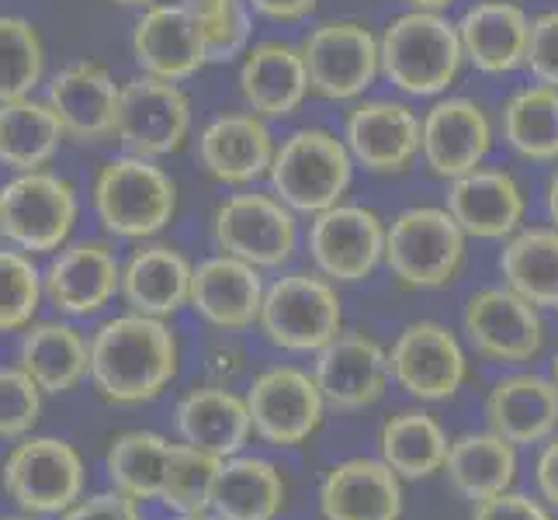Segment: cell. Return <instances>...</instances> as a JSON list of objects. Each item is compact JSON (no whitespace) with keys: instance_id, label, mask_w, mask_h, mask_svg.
Listing matches in <instances>:
<instances>
[{"instance_id":"6da1fadb","label":"cell","mask_w":558,"mask_h":520,"mask_svg":"<svg viewBox=\"0 0 558 520\" xmlns=\"http://www.w3.org/2000/svg\"><path fill=\"white\" fill-rule=\"evenodd\" d=\"M178 375V340L157 316H114L90 340V378L111 402H146Z\"/></svg>"},{"instance_id":"7a4b0ae2","label":"cell","mask_w":558,"mask_h":520,"mask_svg":"<svg viewBox=\"0 0 558 520\" xmlns=\"http://www.w3.org/2000/svg\"><path fill=\"white\" fill-rule=\"evenodd\" d=\"M381 76L410 98H440L465 66L458 22L445 11H407L396 14L378 35Z\"/></svg>"},{"instance_id":"3957f363","label":"cell","mask_w":558,"mask_h":520,"mask_svg":"<svg viewBox=\"0 0 558 520\" xmlns=\"http://www.w3.org/2000/svg\"><path fill=\"white\" fill-rule=\"evenodd\" d=\"M354 167L351 149L337 132L295 129L278 143L267 181H271V195L292 211L319 216L343 202L354 184Z\"/></svg>"},{"instance_id":"277c9868","label":"cell","mask_w":558,"mask_h":520,"mask_svg":"<svg viewBox=\"0 0 558 520\" xmlns=\"http://www.w3.org/2000/svg\"><path fill=\"white\" fill-rule=\"evenodd\" d=\"M94 211L111 237L146 240L170 226L178 211V184L149 157H114L94 181Z\"/></svg>"},{"instance_id":"5b68a950","label":"cell","mask_w":558,"mask_h":520,"mask_svg":"<svg viewBox=\"0 0 558 520\" xmlns=\"http://www.w3.org/2000/svg\"><path fill=\"white\" fill-rule=\"evenodd\" d=\"M465 243L448 208L416 205L385 226V264L407 288H445L465 264Z\"/></svg>"},{"instance_id":"8992f818","label":"cell","mask_w":558,"mask_h":520,"mask_svg":"<svg viewBox=\"0 0 558 520\" xmlns=\"http://www.w3.org/2000/svg\"><path fill=\"white\" fill-rule=\"evenodd\" d=\"M257 323L267 340L284 351H323L340 337V295L330 278L292 271L267 285Z\"/></svg>"},{"instance_id":"52a82bcc","label":"cell","mask_w":558,"mask_h":520,"mask_svg":"<svg viewBox=\"0 0 558 520\" xmlns=\"http://www.w3.org/2000/svg\"><path fill=\"white\" fill-rule=\"evenodd\" d=\"M299 49L310 73V90L326 101L364 98V90L381 76L378 35L351 17L316 25Z\"/></svg>"},{"instance_id":"ba28073f","label":"cell","mask_w":558,"mask_h":520,"mask_svg":"<svg viewBox=\"0 0 558 520\" xmlns=\"http://www.w3.org/2000/svg\"><path fill=\"white\" fill-rule=\"evenodd\" d=\"M211 240L229 257L254 267H281L292 261L299 246L295 211L278 195L240 191L229 195L211 216Z\"/></svg>"},{"instance_id":"9c48e42d","label":"cell","mask_w":558,"mask_h":520,"mask_svg":"<svg viewBox=\"0 0 558 520\" xmlns=\"http://www.w3.org/2000/svg\"><path fill=\"white\" fill-rule=\"evenodd\" d=\"M76 222V191L49 170L17 173L0 188V229L4 240L28 254L60 250Z\"/></svg>"},{"instance_id":"30bf717a","label":"cell","mask_w":558,"mask_h":520,"mask_svg":"<svg viewBox=\"0 0 558 520\" xmlns=\"http://www.w3.org/2000/svg\"><path fill=\"white\" fill-rule=\"evenodd\" d=\"M191 132V98L178 81L140 73L122 84L114 140L136 157H167L178 153Z\"/></svg>"},{"instance_id":"8fae6325","label":"cell","mask_w":558,"mask_h":520,"mask_svg":"<svg viewBox=\"0 0 558 520\" xmlns=\"http://www.w3.org/2000/svg\"><path fill=\"white\" fill-rule=\"evenodd\" d=\"M310 257L330 281H364L385 261V222L378 211L340 202L310 222Z\"/></svg>"},{"instance_id":"7c38bea8","label":"cell","mask_w":558,"mask_h":520,"mask_svg":"<svg viewBox=\"0 0 558 520\" xmlns=\"http://www.w3.org/2000/svg\"><path fill=\"white\" fill-rule=\"evenodd\" d=\"M493 122L486 108L472 98H437L420 114V157L430 173L454 181L483 167L493 149Z\"/></svg>"},{"instance_id":"4fadbf2b","label":"cell","mask_w":558,"mask_h":520,"mask_svg":"<svg viewBox=\"0 0 558 520\" xmlns=\"http://www.w3.org/2000/svg\"><path fill=\"white\" fill-rule=\"evenodd\" d=\"M4 489L28 513H60L81 499L84 465L66 440L32 437L8 458Z\"/></svg>"},{"instance_id":"5bb4252c","label":"cell","mask_w":558,"mask_h":520,"mask_svg":"<svg viewBox=\"0 0 558 520\" xmlns=\"http://www.w3.org/2000/svg\"><path fill=\"white\" fill-rule=\"evenodd\" d=\"M343 143L368 173H402L420 157V114L392 98L357 101L343 122Z\"/></svg>"},{"instance_id":"9a60e30c","label":"cell","mask_w":558,"mask_h":520,"mask_svg":"<svg viewBox=\"0 0 558 520\" xmlns=\"http://www.w3.org/2000/svg\"><path fill=\"white\" fill-rule=\"evenodd\" d=\"M132 56L140 73L160 76V81H187L208 66V43L198 17L170 0V4L143 8L132 28Z\"/></svg>"},{"instance_id":"2e32d148","label":"cell","mask_w":558,"mask_h":520,"mask_svg":"<svg viewBox=\"0 0 558 520\" xmlns=\"http://www.w3.org/2000/svg\"><path fill=\"white\" fill-rule=\"evenodd\" d=\"M465 334L478 354L504 364L531 361L542 351V316L537 305H531L513 288H483L465 305Z\"/></svg>"},{"instance_id":"e0dca14e","label":"cell","mask_w":558,"mask_h":520,"mask_svg":"<svg viewBox=\"0 0 558 520\" xmlns=\"http://www.w3.org/2000/svg\"><path fill=\"white\" fill-rule=\"evenodd\" d=\"M389 372L416 399H448L465 382V351L448 326L420 319L396 337Z\"/></svg>"},{"instance_id":"ac0fdd59","label":"cell","mask_w":558,"mask_h":520,"mask_svg":"<svg viewBox=\"0 0 558 520\" xmlns=\"http://www.w3.org/2000/svg\"><path fill=\"white\" fill-rule=\"evenodd\" d=\"M445 208L475 240H510L524 222V188L504 167H475L448 181Z\"/></svg>"},{"instance_id":"d6986e66","label":"cell","mask_w":558,"mask_h":520,"mask_svg":"<svg viewBox=\"0 0 558 520\" xmlns=\"http://www.w3.org/2000/svg\"><path fill=\"white\" fill-rule=\"evenodd\" d=\"M275 136L267 119L254 111H229L211 119L198 136V160L208 178L219 184L246 188L260 178L275 164Z\"/></svg>"},{"instance_id":"ffe728a7","label":"cell","mask_w":558,"mask_h":520,"mask_svg":"<svg viewBox=\"0 0 558 520\" xmlns=\"http://www.w3.org/2000/svg\"><path fill=\"white\" fill-rule=\"evenodd\" d=\"M122 84L101 63H70L49 81L46 105L63 125V136L73 143H105L114 136V114H119Z\"/></svg>"},{"instance_id":"44dd1931","label":"cell","mask_w":558,"mask_h":520,"mask_svg":"<svg viewBox=\"0 0 558 520\" xmlns=\"http://www.w3.org/2000/svg\"><path fill=\"white\" fill-rule=\"evenodd\" d=\"M246 407L250 420H254V431L264 440H271V445H302L319 427L326 399L316 378H310L305 372L271 368L254 382Z\"/></svg>"},{"instance_id":"7402d4cb","label":"cell","mask_w":558,"mask_h":520,"mask_svg":"<svg viewBox=\"0 0 558 520\" xmlns=\"http://www.w3.org/2000/svg\"><path fill=\"white\" fill-rule=\"evenodd\" d=\"M389 351L364 334H340L316 351V385L337 410H364L389 385Z\"/></svg>"},{"instance_id":"603a6c76","label":"cell","mask_w":558,"mask_h":520,"mask_svg":"<svg viewBox=\"0 0 558 520\" xmlns=\"http://www.w3.org/2000/svg\"><path fill=\"white\" fill-rule=\"evenodd\" d=\"M240 94L246 111L275 122L288 119L310 98V73H305L302 49L278 38L250 46L240 63Z\"/></svg>"},{"instance_id":"cb8c5ba5","label":"cell","mask_w":558,"mask_h":520,"mask_svg":"<svg viewBox=\"0 0 558 520\" xmlns=\"http://www.w3.org/2000/svg\"><path fill=\"white\" fill-rule=\"evenodd\" d=\"M458 38L465 63L478 73L504 76L527 60L531 17L513 0H478L458 17Z\"/></svg>"},{"instance_id":"d4e9b609","label":"cell","mask_w":558,"mask_h":520,"mask_svg":"<svg viewBox=\"0 0 558 520\" xmlns=\"http://www.w3.org/2000/svg\"><path fill=\"white\" fill-rule=\"evenodd\" d=\"M264 292L260 267L229 254L202 261L191 275V305L219 330H243V326L257 323Z\"/></svg>"},{"instance_id":"484cf974","label":"cell","mask_w":558,"mask_h":520,"mask_svg":"<svg viewBox=\"0 0 558 520\" xmlns=\"http://www.w3.org/2000/svg\"><path fill=\"white\" fill-rule=\"evenodd\" d=\"M46 295L66 316H90L122 292V264L105 243H73L49 264Z\"/></svg>"},{"instance_id":"4316f807","label":"cell","mask_w":558,"mask_h":520,"mask_svg":"<svg viewBox=\"0 0 558 520\" xmlns=\"http://www.w3.org/2000/svg\"><path fill=\"white\" fill-rule=\"evenodd\" d=\"M326 520H399L402 489L399 475L372 458H354L337 465L323 483Z\"/></svg>"},{"instance_id":"83f0119b","label":"cell","mask_w":558,"mask_h":520,"mask_svg":"<svg viewBox=\"0 0 558 520\" xmlns=\"http://www.w3.org/2000/svg\"><path fill=\"white\" fill-rule=\"evenodd\" d=\"M191 267L174 246L153 243L129 257L122 267V295L132 313L140 316H170L191 302Z\"/></svg>"},{"instance_id":"f1b7e54d","label":"cell","mask_w":558,"mask_h":520,"mask_svg":"<svg viewBox=\"0 0 558 520\" xmlns=\"http://www.w3.org/2000/svg\"><path fill=\"white\" fill-rule=\"evenodd\" d=\"M493 434L510 445H537L558 427V385L542 375H510L489 392Z\"/></svg>"},{"instance_id":"f546056e","label":"cell","mask_w":558,"mask_h":520,"mask_svg":"<svg viewBox=\"0 0 558 520\" xmlns=\"http://www.w3.org/2000/svg\"><path fill=\"white\" fill-rule=\"evenodd\" d=\"M178 431L184 445L229 458L246 445L254 420L246 399L226 389H195L178 402Z\"/></svg>"},{"instance_id":"4dcf8cb0","label":"cell","mask_w":558,"mask_h":520,"mask_svg":"<svg viewBox=\"0 0 558 520\" xmlns=\"http://www.w3.org/2000/svg\"><path fill=\"white\" fill-rule=\"evenodd\" d=\"M499 275L507 288L524 295L537 310L558 313V229H517L499 254Z\"/></svg>"},{"instance_id":"1f68e13d","label":"cell","mask_w":558,"mask_h":520,"mask_svg":"<svg viewBox=\"0 0 558 520\" xmlns=\"http://www.w3.org/2000/svg\"><path fill=\"white\" fill-rule=\"evenodd\" d=\"M504 143L527 164H558V87L527 84L513 90L499 114Z\"/></svg>"},{"instance_id":"d6a6232c","label":"cell","mask_w":558,"mask_h":520,"mask_svg":"<svg viewBox=\"0 0 558 520\" xmlns=\"http://www.w3.org/2000/svg\"><path fill=\"white\" fill-rule=\"evenodd\" d=\"M284 504V486L275 465L260 458L222 461L211 510L219 520H275Z\"/></svg>"},{"instance_id":"836d02e7","label":"cell","mask_w":558,"mask_h":520,"mask_svg":"<svg viewBox=\"0 0 558 520\" xmlns=\"http://www.w3.org/2000/svg\"><path fill=\"white\" fill-rule=\"evenodd\" d=\"M63 143V125L43 101H4L0 105V164L28 173L43 170Z\"/></svg>"},{"instance_id":"e575fe53","label":"cell","mask_w":558,"mask_h":520,"mask_svg":"<svg viewBox=\"0 0 558 520\" xmlns=\"http://www.w3.org/2000/svg\"><path fill=\"white\" fill-rule=\"evenodd\" d=\"M22 368L43 392H66L90 372V347L66 323H38L22 340Z\"/></svg>"},{"instance_id":"d590c367","label":"cell","mask_w":558,"mask_h":520,"mask_svg":"<svg viewBox=\"0 0 558 520\" xmlns=\"http://www.w3.org/2000/svg\"><path fill=\"white\" fill-rule=\"evenodd\" d=\"M448 479L451 486L469 499H489L507 493L517 472L513 445L499 434H465L448 448Z\"/></svg>"},{"instance_id":"8d00e7d4","label":"cell","mask_w":558,"mask_h":520,"mask_svg":"<svg viewBox=\"0 0 558 520\" xmlns=\"http://www.w3.org/2000/svg\"><path fill=\"white\" fill-rule=\"evenodd\" d=\"M170 458H174V445H167L160 434H122L108 451V475L114 489L129 499H160Z\"/></svg>"},{"instance_id":"74e56055","label":"cell","mask_w":558,"mask_h":520,"mask_svg":"<svg viewBox=\"0 0 558 520\" xmlns=\"http://www.w3.org/2000/svg\"><path fill=\"white\" fill-rule=\"evenodd\" d=\"M448 448L445 431L427 413H399L381 431V461L407 479H423L445 469Z\"/></svg>"},{"instance_id":"f35d334b","label":"cell","mask_w":558,"mask_h":520,"mask_svg":"<svg viewBox=\"0 0 558 520\" xmlns=\"http://www.w3.org/2000/svg\"><path fill=\"white\" fill-rule=\"evenodd\" d=\"M46 49L43 35L25 17H0V105L22 101L43 81Z\"/></svg>"},{"instance_id":"ab89813d","label":"cell","mask_w":558,"mask_h":520,"mask_svg":"<svg viewBox=\"0 0 558 520\" xmlns=\"http://www.w3.org/2000/svg\"><path fill=\"white\" fill-rule=\"evenodd\" d=\"M222 461L226 458L208 455L202 448L174 445V458H170L167 486L160 499L178 513H205L211 507V493H216Z\"/></svg>"},{"instance_id":"60d3db41","label":"cell","mask_w":558,"mask_h":520,"mask_svg":"<svg viewBox=\"0 0 558 520\" xmlns=\"http://www.w3.org/2000/svg\"><path fill=\"white\" fill-rule=\"evenodd\" d=\"M43 295L46 285L32 257L22 250H0V334L28 326Z\"/></svg>"},{"instance_id":"b9f144b4","label":"cell","mask_w":558,"mask_h":520,"mask_svg":"<svg viewBox=\"0 0 558 520\" xmlns=\"http://www.w3.org/2000/svg\"><path fill=\"white\" fill-rule=\"evenodd\" d=\"M43 413V389L25 368H0V437L28 434Z\"/></svg>"},{"instance_id":"7bdbcfd3","label":"cell","mask_w":558,"mask_h":520,"mask_svg":"<svg viewBox=\"0 0 558 520\" xmlns=\"http://www.w3.org/2000/svg\"><path fill=\"white\" fill-rule=\"evenodd\" d=\"M524 66L537 84L558 87V11H542L537 17H531Z\"/></svg>"},{"instance_id":"ee69618b","label":"cell","mask_w":558,"mask_h":520,"mask_svg":"<svg viewBox=\"0 0 558 520\" xmlns=\"http://www.w3.org/2000/svg\"><path fill=\"white\" fill-rule=\"evenodd\" d=\"M472 520H551V517L524 493H496L475 507Z\"/></svg>"},{"instance_id":"f6af8a7d","label":"cell","mask_w":558,"mask_h":520,"mask_svg":"<svg viewBox=\"0 0 558 520\" xmlns=\"http://www.w3.org/2000/svg\"><path fill=\"white\" fill-rule=\"evenodd\" d=\"M63 520H140V513L125 493H101L70 507Z\"/></svg>"},{"instance_id":"bcb514c9","label":"cell","mask_w":558,"mask_h":520,"mask_svg":"<svg viewBox=\"0 0 558 520\" xmlns=\"http://www.w3.org/2000/svg\"><path fill=\"white\" fill-rule=\"evenodd\" d=\"M246 8L267 22H302L316 11V0H246Z\"/></svg>"},{"instance_id":"7dc6e473","label":"cell","mask_w":558,"mask_h":520,"mask_svg":"<svg viewBox=\"0 0 558 520\" xmlns=\"http://www.w3.org/2000/svg\"><path fill=\"white\" fill-rule=\"evenodd\" d=\"M537 486H542L545 499L558 507V440L542 451V461H537Z\"/></svg>"},{"instance_id":"c3c4849f","label":"cell","mask_w":558,"mask_h":520,"mask_svg":"<svg viewBox=\"0 0 558 520\" xmlns=\"http://www.w3.org/2000/svg\"><path fill=\"white\" fill-rule=\"evenodd\" d=\"M545 208H548V219H551V226L558 229V167L551 170L548 188H545Z\"/></svg>"},{"instance_id":"681fc988","label":"cell","mask_w":558,"mask_h":520,"mask_svg":"<svg viewBox=\"0 0 558 520\" xmlns=\"http://www.w3.org/2000/svg\"><path fill=\"white\" fill-rule=\"evenodd\" d=\"M413 11H448L458 0H407Z\"/></svg>"},{"instance_id":"f907efd6","label":"cell","mask_w":558,"mask_h":520,"mask_svg":"<svg viewBox=\"0 0 558 520\" xmlns=\"http://www.w3.org/2000/svg\"><path fill=\"white\" fill-rule=\"evenodd\" d=\"M114 4H122V8H149V4H157V0H114Z\"/></svg>"},{"instance_id":"816d5d0a","label":"cell","mask_w":558,"mask_h":520,"mask_svg":"<svg viewBox=\"0 0 558 520\" xmlns=\"http://www.w3.org/2000/svg\"><path fill=\"white\" fill-rule=\"evenodd\" d=\"M174 520H219V517H208V513H181Z\"/></svg>"},{"instance_id":"f5cc1de1","label":"cell","mask_w":558,"mask_h":520,"mask_svg":"<svg viewBox=\"0 0 558 520\" xmlns=\"http://www.w3.org/2000/svg\"><path fill=\"white\" fill-rule=\"evenodd\" d=\"M551 372H555V385H558V354H555V364H551Z\"/></svg>"},{"instance_id":"db71d44e","label":"cell","mask_w":558,"mask_h":520,"mask_svg":"<svg viewBox=\"0 0 558 520\" xmlns=\"http://www.w3.org/2000/svg\"><path fill=\"white\" fill-rule=\"evenodd\" d=\"M0 520H32V517H0Z\"/></svg>"},{"instance_id":"11a10c76","label":"cell","mask_w":558,"mask_h":520,"mask_svg":"<svg viewBox=\"0 0 558 520\" xmlns=\"http://www.w3.org/2000/svg\"><path fill=\"white\" fill-rule=\"evenodd\" d=\"M0 237H4V229H0Z\"/></svg>"}]
</instances>
